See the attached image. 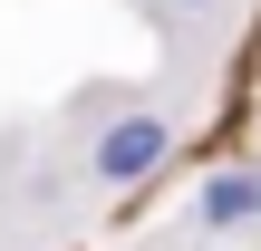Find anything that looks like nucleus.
I'll list each match as a JSON object with an SVG mask.
<instances>
[{"label":"nucleus","mask_w":261,"mask_h":251,"mask_svg":"<svg viewBox=\"0 0 261 251\" xmlns=\"http://www.w3.org/2000/svg\"><path fill=\"white\" fill-rule=\"evenodd\" d=\"M165 145H174V126H165L155 106H126V116L97 135V155H87V164H97V184H145V174L165 164Z\"/></svg>","instance_id":"nucleus-1"},{"label":"nucleus","mask_w":261,"mask_h":251,"mask_svg":"<svg viewBox=\"0 0 261 251\" xmlns=\"http://www.w3.org/2000/svg\"><path fill=\"white\" fill-rule=\"evenodd\" d=\"M203 222H213V232L261 222V174H213V184H203Z\"/></svg>","instance_id":"nucleus-2"},{"label":"nucleus","mask_w":261,"mask_h":251,"mask_svg":"<svg viewBox=\"0 0 261 251\" xmlns=\"http://www.w3.org/2000/svg\"><path fill=\"white\" fill-rule=\"evenodd\" d=\"M174 10H213V0H174Z\"/></svg>","instance_id":"nucleus-3"}]
</instances>
